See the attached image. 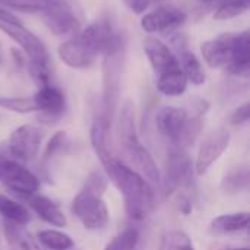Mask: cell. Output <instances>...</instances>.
Masks as SVG:
<instances>
[{
  "label": "cell",
  "mask_w": 250,
  "mask_h": 250,
  "mask_svg": "<svg viewBox=\"0 0 250 250\" xmlns=\"http://www.w3.org/2000/svg\"><path fill=\"white\" fill-rule=\"evenodd\" d=\"M32 100L37 105V111L41 113L42 117H47L50 120L60 119L67 107L66 95L62 89L53 85L38 88V91L32 95Z\"/></svg>",
  "instance_id": "5bb4252c"
},
{
  "label": "cell",
  "mask_w": 250,
  "mask_h": 250,
  "mask_svg": "<svg viewBox=\"0 0 250 250\" xmlns=\"http://www.w3.org/2000/svg\"><path fill=\"white\" fill-rule=\"evenodd\" d=\"M66 144H67V135H66V132H63V130L56 132L51 136V139L48 141V144H47V146L44 149V155H42L44 160L47 161L51 157H54L57 152L63 151V148L66 146Z\"/></svg>",
  "instance_id": "d6a6232c"
},
{
  "label": "cell",
  "mask_w": 250,
  "mask_h": 250,
  "mask_svg": "<svg viewBox=\"0 0 250 250\" xmlns=\"http://www.w3.org/2000/svg\"><path fill=\"white\" fill-rule=\"evenodd\" d=\"M250 69V41L249 32L243 31L236 34L233 41V54L230 63L226 66L229 75L246 76Z\"/></svg>",
  "instance_id": "ac0fdd59"
},
{
  "label": "cell",
  "mask_w": 250,
  "mask_h": 250,
  "mask_svg": "<svg viewBox=\"0 0 250 250\" xmlns=\"http://www.w3.org/2000/svg\"><path fill=\"white\" fill-rule=\"evenodd\" d=\"M188 83L189 82L186 76L183 75L180 67H177L160 73L157 81V89L160 94L166 97H180L186 92Z\"/></svg>",
  "instance_id": "44dd1931"
},
{
  "label": "cell",
  "mask_w": 250,
  "mask_h": 250,
  "mask_svg": "<svg viewBox=\"0 0 250 250\" xmlns=\"http://www.w3.org/2000/svg\"><path fill=\"white\" fill-rule=\"evenodd\" d=\"M248 9H249V0H226L217 7L214 13V19L229 21L243 15Z\"/></svg>",
  "instance_id": "83f0119b"
},
{
  "label": "cell",
  "mask_w": 250,
  "mask_h": 250,
  "mask_svg": "<svg viewBox=\"0 0 250 250\" xmlns=\"http://www.w3.org/2000/svg\"><path fill=\"white\" fill-rule=\"evenodd\" d=\"M107 179H110L123 196L125 209L132 221L145 220L155 207V192L152 185L133 167L113 158L104 166Z\"/></svg>",
  "instance_id": "6da1fadb"
},
{
  "label": "cell",
  "mask_w": 250,
  "mask_h": 250,
  "mask_svg": "<svg viewBox=\"0 0 250 250\" xmlns=\"http://www.w3.org/2000/svg\"><path fill=\"white\" fill-rule=\"evenodd\" d=\"M125 50L126 41L125 35L117 31V34L110 41L108 47L103 53L104 63H103V73H104V94H103V114L111 120L113 111L116 108L120 91V81L123 72V62H125Z\"/></svg>",
  "instance_id": "277c9868"
},
{
  "label": "cell",
  "mask_w": 250,
  "mask_h": 250,
  "mask_svg": "<svg viewBox=\"0 0 250 250\" xmlns=\"http://www.w3.org/2000/svg\"><path fill=\"white\" fill-rule=\"evenodd\" d=\"M198 1L207 3V4H212V3H223V1H226V0H198Z\"/></svg>",
  "instance_id": "74e56055"
},
{
  "label": "cell",
  "mask_w": 250,
  "mask_h": 250,
  "mask_svg": "<svg viewBox=\"0 0 250 250\" xmlns=\"http://www.w3.org/2000/svg\"><path fill=\"white\" fill-rule=\"evenodd\" d=\"M45 26L56 37L72 34L78 28V19L67 0H51V4L41 13Z\"/></svg>",
  "instance_id": "7c38bea8"
},
{
  "label": "cell",
  "mask_w": 250,
  "mask_h": 250,
  "mask_svg": "<svg viewBox=\"0 0 250 250\" xmlns=\"http://www.w3.org/2000/svg\"><path fill=\"white\" fill-rule=\"evenodd\" d=\"M189 117L190 116L186 108H180L174 105H163L158 108L155 114V125L161 136L166 138L171 146L179 148Z\"/></svg>",
  "instance_id": "ba28073f"
},
{
  "label": "cell",
  "mask_w": 250,
  "mask_h": 250,
  "mask_svg": "<svg viewBox=\"0 0 250 250\" xmlns=\"http://www.w3.org/2000/svg\"><path fill=\"white\" fill-rule=\"evenodd\" d=\"M230 141L231 135L226 129H217L202 141L193 166L196 176H204L212 167V164L220 160V157L230 146Z\"/></svg>",
  "instance_id": "30bf717a"
},
{
  "label": "cell",
  "mask_w": 250,
  "mask_h": 250,
  "mask_svg": "<svg viewBox=\"0 0 250 250\" xmlns=\"http://www.w3.org/2000/svg\"><path fill=\"white\" fill-rule=\"evenodd\" d=\"M21 198L28 204V207L34 211V214L38 215L44 223L57 229H63L67 226L66 215L63 214L60 207L50 198L41 193H32V195H26Z\"/></svg>",
  "instance_id": "9a60e30c"
},
{
  "label": "cell",
  "mask_w": 250,
  "mask_h": 250,
  "mask_svg": "<svg viewBox=\"0 0 250 250\" xmlns=\"http://www.w3.org/2000/svg\"><path fill=\"white\" fill-rule=\"evenodd\" d=\"M26 70H28L31 79L34 81V83L38 88L50 85V69H48V63L40 62V60H31L29 59L28 63H26Z\"/></svg>",
  "instance_id": "4dcf8cb0"
},
{
  "label": "cell",
  "mask_w": 250,
  "mask_h": 250,
  "mask_svg": "<svg viewBox=\"0 0 250 250\" xmlns=\"http://www.w3.org/2000/svg\"><path fill=\"white\" fill-rule=\"evenodd\" d=\"M193 171L192 161L186 152V149L171 146L167 158L166 174L161 177V185L164 188L166 195H171L176 192L183 183H186Z\"/></svg>",
  "instance_id": "8fae6325"
},
{
  "label": "cell",
  "mask_w": 250,
  "mask_h": 250,
  "mask_svg": "<svg viewBox=\"0 0 250 250\" xmlns=\"http://www.w3.org/2000/svg\"><path fill=\"white\" fill-rule=\"evenodd\" d=\"M119 138H120V145H122L123 151L139 142L136 125H135V107H133V103L130 100L125 101L122 111H120Z\"/></svg>",
  "instance_id": "ffe728a7"
},
{
  "label": "cell",
  "mask_w": 250,
  "mask_h": 250,
  "mask_svg": "<svg viewBox=\"0 0 250 250\" xmlns=\"http://www.w3.org/2000/svg\"><path fill=\"white\" fill-rule=\"evenodd\" d=\"M186 19L188 15L182 9L170 4H161L152 12L144 15V18L141 19V26L148 34L160 32L168 35L180 28L186 22Z\"/></svg>",
  "instance_id": "9c48e42d"
},
{
  "label": "cell",
  "mask_w": 250,
  "mask_h": 250,
  "mask_svg": "<svg viewBox=\"0 0 250 250\" xmlns=\"http://www.w3.org/2000/svg\"><path fill=\"white\" fill-rule=\"evenodd\" d=\"M10 53H12V56H13L15 63H18V66H22V64L25 63V59L22 57V54H21L16 48H12V50H10Z\"/></svg>",
  "instance_id": "8d00e7d4"
},
{
  "label": "cell",
  "mask_w": 250,
  "mask_h": 250,
  "mask_svg": "<svg viewBox=\"0 0 250 250\" xmlns=\"http://www.w3.org/2000/svg\"><path fill=\"white\" fill-rule=\"evenodd\" d=\"M236 32H224L218 35L214 40H208L202 42L201 45V53L205 60V63L212 67H226L233 54V41H234Z\"/></svg>",
  "instance_id": "4fadbf2b"
},
{
  "label": "cell",
  "mask_w": 250,
  "mask_h": 250,
  "mask_svg": "<svg viewBox=\"0 0 250 250\" xmlns=\"http://www.w3.org/2000/svg\"><path fill=\"white\" fill-rule=\"evenodd\" d=\"M250 214L248 211L223 214L214 218L209 224V231L215 236H227L248 230L249 227Z\"/></svg>",
  "instance_id": "d6986e66"
},
{
  "label": "cell",
  "mask_w": 250,
  "mask_h": 250,
  "mask_svg": "<svg viewBox=\"0 0 250 250\" xmlns=\"http://www.w3.org/2000/svg\"><path fill=\"white\" fill-rule=\"evenodd\" d=\"M141 234L138 229L127 227L119 236H116L104 250H139Z\"/></svg>",
  "instance_id": "4316f807"
},
{
  "label": "cell",
  "mask_w": 250,
  "mask_h": 250,
  "mask_svg": "<svg viewBox=\"0 0 250 250\" xmlns=\"http://www.w3.org/2000/svg\"><path fill=\"white\" fill-rule=\"evenodd\" d=\"M44 139V130L35 125H22L16 127L7 141L6 149L9 155L22 164L32 163L38 154Z\"/></svg>",
  "instance_id": "8992f818"
},
{
  "label": "cell",
  "mask_w": 250,
  "mask_h": 250,
  "mask_svg": "<svg viewBox=\"0 0 250 250\" xmlns=\"http://www.w3.org/2000/svg\"><path fill=\"white\" fill-rule=\"evenodd\" d=\"M179 67L183 72V75L186 76L188 82H192L193 85H204L207 81V75L205 70L199 62V59L195 56V53H192L190 50H183L182 53H179Z\"/></svg>",
  "instance_id": "603a6c76"
},
{
  "label": "cell",
  "mask_w": 250,
  "mask_h": 250,
  "mask_svg": "<svg viewBox=\"0 0 250 250\" xmlns=\"http://www.w3.org/2000/svg\"><path fill=\"white\" fill-rule=\"evenodd\" d=\"M37 242L41 248L47 250H70L73 249V239L62 230L47 229L37 233Z\"/></svg>",
  "instance_id": "cb8c5ba5"
},
{
  "label": "cell",
  "mask_w": 250,
  "mask_h": 250,
  "mask_svg": "<svg viewBox=\"0 0 250 250\" xmlns=\"http://www.w3.org/2000/svg\"><path fill=\"white\" fill-rule=\"evenodd\" d=\"M110 123H111V120L107 119L101 113L94 119L92 126H91V144H92V148H94L100 163L103 164V167L114 158L111 154L110 145H108Z\"/></svg>",
  "instance_id": "e0dca14e"
},
{
  "label": "cell",
  "mask_w": 250,
  "mask_h": 250,
  "mask_svg": "<svg viewBox=\"0 0 250 250\" xmlns=\"http://www.w3.org/2000/svg\"><path fill=\"white\" fill-rule=\"evenodd\" d=\"M224 250H250L249 248H229V249H224Z\"/></svg>",
  "instance_id": "f35d334b"
},
{
  "label": "cell",
  "mask_w": 250,
  "mask_h": 250,
  "mask_svg": "<svg viewBox=\"0 0 250 250\" xmlns=\"http://www.w3.org/2000/svg\"><path fill=\"white\" fill-rule=\"evenodd\" d=\"M0 215L9 224L26 226L31 221V212L26 205L0 193Z\"/></svg>",
  "instance_id": "7402d4cb"
},
{
  "label": "cell",
  "mask_w": 250,
  "mask_h": 250,
  "mask_svg": "<svg viewBox=\"0 0 250 250\" xmlns=\"http://www.w3.org/2000/svg\"><path fill=\"white\" fill-rule=\"evenodd\" d=\"M0 107L18 114H29L37 111L32 97H0Z\"/></svg>",
  "instance_id": "f1b7e54d"
},
{
  "label": "cell",
  "mask_w": 250,
  "mask_h": 250,
  "mask_svg": "<svg viewBox=\"0 0 250 250\" xmlns=\"http://www.w3.org/2000/svg\"><path fill=\"white\" fill-rule=\"evenodd\" d=\"M166 250H195L189 236L183 231H171L167 236Z\"/></svg>",
  "instance_id": "1f68e13d"
},
{
  "label": "cell",
  "mask_w": 250,
  "mask_h": 250,
  "mask_svg": "<svg viewBox=\"0 0 250 250\" xmlns=\"http://www.w3.org/2000/svg\"><path fill=\"white\" fill-rule=\"evenodd\" d=\"M154 3H160V4H164V3H167V1H170V0H152Z\"/></svg>",
  "instance_id": "ab89813d"
},
{
  "label": "cell",
  "mask_w": 250,
  "mask_h": 250,
  "mask_svg": "<svg viewBox=\"0 0 250 250\" xmlns=\"http://www.w3.org/2000/svg\"><path fill=\"white\" fill-rule=\"evenodd\" d=\"M107 186L108 179L105 173L92 171L73 198L70 204V212L81 221L85 230L98 231L107 227L110 221V212L103 199Z\"/></svg>",
  "instance_id": "3957f363"
},
{
  "label": "cell",
  "mask_w": 250,
  "mask_h": 250,
  "mask_svg": "<svg viewBox=\"0 0 250 250\" xmlns=\"http://www.w3.org/2000/svg\"><path fill=\"white\" fill-rule=\"evenodd\" d=\"M142 47H144V51H145L152 69L158 75L179 67V62H177L176 56L171 53L170 47L167 44H164L161 40L154 38V37H146L142 41Z\"/></svg>",
  "instance_id": "2e32d148"
},
{
  "label": "cell",
  "mask_w": 250,
  "mask_h": 250,
  "mask_svg": "<svg viewBox=\"0 0 250 250\" xmlns=\"http://www.w3.org/2000/svg\"><path fill=\"white\" fill-rule=\"evenodd\" d=\"M250 119V105L249 103H245V104H242L240 107H237L234 111H233V114H231V117H230V122H231V125H234V126H242V125H245V123H248Z\"/></svg>",
  "instance_id": "836d02e7"
},
{
  "label": "cell",
  "mask_w": 250,
  "mask_h": 250,
  "mask_svg": "<svg viewBox=\"0 0 250 250\" xmlns=\"http://www.w3.org/2000/svg\"><path fill=\"white\" fill-rule=\"evenodd\" d=\"M250 182V173L248 167H234L231 168L221 182V189L224 193L236 195L248 189Z\"/></svg>",
  "instance_id": "d4e9b609"
},
{
  "label": "cell",
  "mask_w": 250,
  "mask_h": 250,
  "mask_svg": "<svg viewBox=\"0 0 250 250\" xmlns=\"http://www.w3.org/2000/svg\"><path fill=\"white\" fill-rule=\"evenodd\" d=\"M123 1H125L126 7L135 15L145 13V10H148L149 6L154 3L152 0H123Z\"/></svg>",
  "instance_id": "e575fe53"
},
{
  "label": "cell",
  "mask_w": 250,
  "mask_h": 250,
  "mask_svg": "<svg viewBox=\"0 0 250 250\" xmlns=\"http://www.w3.org/2000/svg\"><path fill=\"white\" fill-rule=\"evenodd\" d=\"M171 45L177 50V53H182L183 50H188V37L182 32H176L171 38Z\"/></svg>",
  "instance_id": "d590c367"
},
{
  "label": "cell",
  "mask_w": 250,
  "mask_h": 250,
  "mask_svg": "<svg viewBox=\"0 0 250 250\" xmlns=\"http://www.w3.org/2000/svg\"><path fill=\"white\" fill-rule=\"evenodd\" d=\"M4 230L12 243H15L21 250H42L37 239H34L25 229L23 226H16V224H9L4 223Z\"/></svg>",
  "instance_id": "484cf974"
},
{
  "label": "cell",
  "mask_w": 250,
  "mask_h": 250,
  "mask_svg": "<svg viewBox=\"0 0 250 250\" xmlns=\"http://www.w3.org/2000/svg\"><path fill=\"white\" fill-rule=\"evenodd\" d=\"M116 34L117 31L113 28L110 19L101 18L78 35L63 41L57 48V54L72 69H88L95 63L98 54L105 51Z\"/></svg>",
  "instance_id": "7a4b0ae2"
},
{
  "label": "cell",
  "mask_w": 250,
  "mask_h": 250,
  "mask_svg": "<svg viewBox=\"0 0 250 250\" xmlns=\"http://www.w3.org/2000/svg\"><path fill=\"white\" fill-rule=\"evenodd\" d=\"M0 29L10 40H13L31 60L48 63V51L44 42L32 31L25 28L12 13L7 16H0Z\"/></svg>",
  "instance_id": "52a82bcc"
},
{
  "label": "cell",
  "mask_w": 250,
  "mask_h": 250,
  "mask_svg": "<svg viewBox=\"0 0 250 250\" xmlns=\"http://www.w3.org/2000/svg\"><path fill=\"white\" fill-rule=\"evenodd\" d=\"M0 4L28 13H42L51 4V0H0Z\"/></svg>",
  "instance_id": "f546056e"
},
{
  "label": "cell",
  "mask_w": 250,
  "mask_h": 250,
  "mask_svg": "<svg viewBox=\"0 0 250 250\" xmlns=\"http://www.w3.org/2000/svg\"><path fill=\"white\" fill-rule=\"evenodd\" d=\"M0 183L19 198L38 193L41 188L40 179L21 161L12 158L6 146H0Z\"/></svg>",
  "instance_id": "5b68a950"
}]
</instances>
